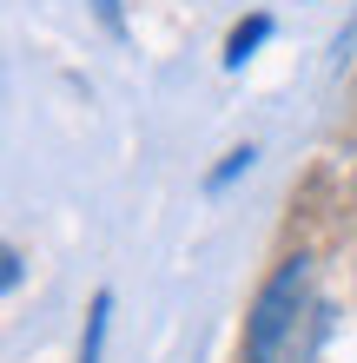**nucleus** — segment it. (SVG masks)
I'll use <instances>...</instances> for the list:
<instances>
[{"instance_id": "obj_1", "label": "nucleus", "mask_w": 357, "mask_h": 363, "mask_svg": "<svg viewBox=\"0 0 357 363\" xmlns=\"http://www.w3.org/2000/svg\"><path fill=\"white\" fill-rule=\"evenodd\" d=\"M324 311L311 297V258H285L245 317V363H311Z\"/></svg>"}, {"instance_id": "obj_2", "label": "nucleus", "mask_w": 357, "mask_h": 363, "mask_svg": "<svg viewBox=\"0 0 357 363\" xmlns=\"http://www.w3.org/2000/svg\"><path fill=\"white\" fill-rule=\"evenodd\" d=\"M106 311H113V297L99 291V297H93V317H87V350H79V363H99V337H106Z\"/></svg>"}, {"instance_id": "obj_3", "label": "nucleus", "mask_w": 357, "mask_h": 363, "mask_svg": "<svg viewBox=\"0 0 357 363\" xmlns=\"http://www.w3.org/2000/svg\"><path fill=\"white\" fill-rule=\"evenodd\" d=\"M265 33H271V20L258 13V20H251V27H238V33H232V53H225V60H232V67H245V60H251V47H258Z\"/></svg>"}]
</instances>
